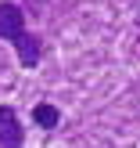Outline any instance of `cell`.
I'll return each mask as SVG.
<instances>
[{"label":"cell","instance_id":"cell-1","mask_svg":"<svg viewBox=\"0 0 140 148\" xmlns=\"http://www.w3.org/2000/svg\"><path fill=\"white\" fill-rule=\"evenodd\" d=\"M25 141V130H22V119L11 105H0V148H22Z\"/></svg>","mask_w":140,"mask_h":148},{"label":"cell","instance_id":"cell-2","mask_svg":"<svg viewBox=\"0 0 140 148\" xmlns=\"http://www.w3.org/2000/svg\"><path fill=\"white\" fill-rule=\"evenodd\" d=\"M25 36V14L18 4H0V40H18Z\"/></svg>","mask_w":140,"mask_h":148},{"label":"cell","instance_id":"cell-3","mask_svg":"<svg viewBox=\"0 0 140 148\" xmlns=\"http://www.w3.org/2000/svg\"><path fill=\"white\" fill-rule=\"evenodd\" d=\"M14 51H18V62L25 65V69H32V65H40V58H43V40L32 36V33H25V36L14 40Z\"/></svg>","mask_w":140,"mask_h":148},{"label":"cell","instance_id":"cell-4","mask_svg":"<svg viewBox=\"0 0 140 148\" xmlns=\"http://www.w3.org/2000/svg\"><path fill=\"white\" fill-rule=\"evenodd\" d=\"M32 119L40 123V127L50 130V127H57V108H54V105H36V108H32Z\"/></svg>","mask_w":140,"mask_h":148}]
</instances>
